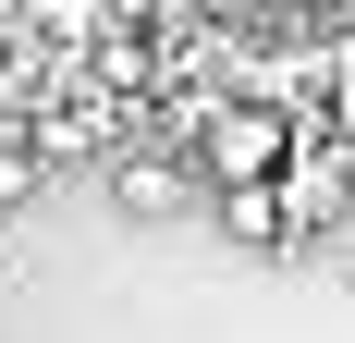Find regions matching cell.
Masks as SVG:
<instances>
[{"instance_id": "cell-2", "label": "cell", "mask_w": 355, "mask_h": 343, "mask_svg": "<svg viewBox=\"0 0 355 343\" xmlns=\"http://www.w3.org/2000/svg\"><path fill=\"white\" fill-rule=\"evenodd\" d=\"M282 221H294V233L343 221V147H294V160H282Z\"/></svg>"}, {"instance_id": "cell-4", "label": "cell", "mask_w": 355, "mask_h": 343, "mask_svg": "<svg viewBox=\"0 0 355 343\" xmlns=\"http://www.w3.org/2000/svg\"><path fill=\"white\" fill-rule=\"evenodd\" d=\"M123 208L135 221H184V172L172 160H123Z\"/></svg>"}, {"instance_id": "cell-1", "label": "cell", "mask_w": 355, "mask_h": 343, "mask_svg": "<svg viewBox=\"0 0 355 343\" xmlns=\"http://www.w3.org/2000/svg\"><path fill=\"white\" fill-rule=\"evenodd\" d=\"M282 160H294L282 99H220L209 110V184H282Z\"/></svg>"}, {"instance_id": "cell-5", "label": "cell", "mask_w": 355, "mask_h": 343, "mask_svg": "<svg viewBox=\"0 0 355 343\" xmlns=\"http://www.w3.org/2000/svg\"><path fill=\"white\" fill-rule=\"evenodd\" d=\"M331 135H343V147H355V62H343V74H331Z\"/></svg>"}, {"instance_id": "cell-3", "label": "cell", "mask_w": 355, "mask_h": 343, "mask_svg": "<svg viewBox=\"0 0 355 343\" xmlns=\"http://www.w3.org/2000/svg\"><path fill=\"white\" fill-rule=\"evenodd\" d=\"M209 196H220V233H233V245H282L294 233V221H282V184H209Z\"/></svg>"}, {"instance_id": "cell-6", "label": "cell", "mask_w": 355, "mask_h": 343, "mask_svg": "<svg viewBox=\"0 0 355 343\" xmlns=\"http://www.w3.org/2000/svg\"><path fill=\"white\" fill-rule=\"evenodd\" d=\"M282 12H331V0H282Z\"/></svg>"}]
</instances>
